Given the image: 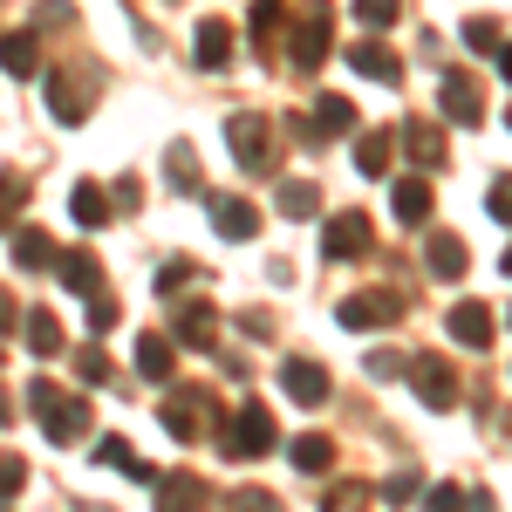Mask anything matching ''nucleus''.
Returning <instances> with one entry per match:
<instances>
[{
    "instance_id": "obj_1",
    "label": "nucleus",
    "mask_w": 512,
    "mask_h": 512,
    "mask_svg": "<svg viewBox=\"0 0 512 512\" xmlns=\"http://www.w3.org/2000/svg\"><path fill=\"white\" fill-rule=\"evenodd\" d=\"M28 403H35V417H41V431L55 437V444H76L82 431H89V403L69 390H55V383H35L28 390Z\"/></svg>"
},
{
    "instance_id": "obj_2",
    "label": "nucleus",
    "mask_w": 512,
    "mask_h": 512,
    "mask_svg": "<svg viewBox=\"0 0 512 512\" xmlns=\"http://www.w3.org/2000/svg\"><path fill=\"white\" fill-rule=\"evenodd\" d=\"M410 315V294H396V287H369V294H349L335 321L355 328V335H369V328H396V321Z\"/></svg>"
},
{
    "instance_id": "obj_3",
    "label": "nucleus",
    "mask_w": 512,
    "mask_h": 512,
    "mask_svg": "<svg viewBox=\"0 0 512 512\" xmlns=\"http://www.w3.org/2000/svg\"><path fill=\"white\" fill-rule=\"evenodd\" d=\"M328 35H335L328 0H308V14H301V21H294V35H287V55H294V69H301V76H315L321 62H328Z\"/></svg>"
},
{
    "instance_id": "obj_4",
    "label": "nucleus",
    "mask_w": 512,
    "mask_h": 512,
    "mask_svg": "<svg viewBox=\"0 0 512 512\" xmlns=\"http://www.w3.org/2000/svg\"><path fill=\"white\" fill-rule=\"evenodd\" d=\"M274 410L267 403H239L233 424H226V458H260V451H274Z\"/></svg>"
},
{
    "instance_id": "obj_5",
    "label": "nucleus",
    "mask_w": 512,
    "mask_h": 512,
    "mask_svg": "<svg viewBox=\"0 0 512 512\" xmlns=\"http://www.w3.org/2000/svg\"><path fill=\"white\" fill-rule=\"evenodd\" d=\"M158 417H164V431L178 437V444H198V437L212 431L219 410H212V396H205V390H171V403H164Z\"/></svg>"
},
{
    "instance_id": "obj_6",
    "label": "nucleus",
    "mask_w": 512,
    "mask_h": 512,
    "mask_svg": "<svg viewBox=\"0 0 512 512\" xmlns=\"http://www.w3.org/2000/svg\"><path fill=\"white\" fill-rule=\"evenodd\" d=\"M226 144H233L239 171H267V164H274V130H267V117H246V110H239V117L226 123Z\"/></svg>"
},
{
    "instance_id": "obj_7",
    "label": "nucleus",
    "mask_w": 512,
    "mask_h": 512,
    "mask_svg": "<svg viewBox=\"0 0 512 512\" xmlns=\"http://www.w3.org/2000/svg\"><path fill=\"white\" fill-rule=\"evenodd\" d=\"M321 246H328V260H362V253L376 246V226H369V212H362V205L335 212V219H328V233H321Z\"/></svg>"
},
{
    "instance_id": "obj_8",
    "label": "nucleus",
    "mask_w": 512,
    "mask_h": 512,
    "mask_svg": "<svg viewBox=\"0 0 512 512\" xmlns=\"http://www.w3.org/2000/svg\"><path fill=\"white\" fill-rule=\"evenodd\" d=\"M410 390H417V403H431V410H451L458 403V369L444 355H417L410 362Z\"/></svg>"
},
{
    "instance_id": "obj_9",
    "label": "nucleus",
    "mask_w": 512,
    "mask_h": 512,
    "mask_svg": "<svg viewBox=\"0 0 512 512\" xmlns=\"http://www.w3.org/2000/svg\"><path fill=\"white\" fill-rule=\"evenodd\" d=\"M437 103H444V117H451V123H465V130H472V123L485 117V89H478L472 76H444Z\"/></svg>"
},
{
    "instance_id": "obj_10",
    "label": "nucleus",
    "mask_w": 512,
    "mask_h": 512,
    "mask_svg": "<svg viewBox=\"0 0 512 512\" xmlns=\"http://www.w3.org/2000/svg\"><path fill=\"white\" fill-rule=\"evenodd\" d=\"M349 69L355 76H369V82H403V62H396V48H383L376 35H362L349 48Z\"/></svg>"
},
{
    "instance_id": "obj_11",
    "label": "nucleus",
    "mask_w": 512,
    "mask_h": 512,
    "mask_svg": "<svg viewBox=\"0 0 512 512\" xmlns=\"http://www.w3.org/2000/svg\"><path fill=\"white\" fill-rule=\"evenodd\" d=\"M280 390L294 396V403H328V369L321 362H280Z\"/></svg>"
},
{
    "instance_id": "obj_12",
    "label": "nucleus",
    "mask_w": 512,
    "mask_h": 512,
    "mask_svg": "<svg viewBox=\"0 0 512 512\" xmlns=\"http://www.w3.org/2000/svg\"><path fill=\"white\" fill-rule=\"evenodd\" d=\"M287 458H294V472L328 478V472H335V437H328V431H301L294 444H287Z\"/></svg>"
},
{
    "instance_id": "obj_13",
    "label": "nucleus",
    "mask_w": 512,
    "mask_h": 512,
    "mask_svg": "<svg viewBox=\"0 0 512 512\" xmlns=\"http://www.w3.org/2000/svg\"><path fill=\"white\" fill-rule=\"evenodd\" d=\"M212 226H219V239H253L260 233V205L253 198H212Z\"/></svg>"
},
{
    "instance_id": "obj_14",
    "label": "nucleus",
    "mask_w": 512,
    "mask_h": 512,
    "mask_svg": "<svg viewBox=\"0 0 512 512\" xmlns=\"http://www.w3.org/2000/svg\"><path fill=\"white\" fill-rule=\"evenodd\" d=\"M137 376H144V383H171V376H178V342H171V335H144V342H137Z\"/></svg>"
},
{
    "instance_id": "obj_15",
    "label": "nucleus",
    "mask_w": 512,
    "mask_h": 512,
    "mask_svg": "<svg viewBox=\"0 0 512 512\" xmlns=\"http://www.w3.org/2000/svg\"><path fill=\"white\" fill-rule=\"evenodd\" d=\"M41 96H48L55 123H82V117H89V89H82L76 76H48V82H41Z\"/></svg>"
},
{
    "instance_id": "obj_16",
    "label": "nucleus",
    "mask_w": 512,
    "mask_h": 512,
    "mask_svg": "<svg viewBox=\"0 0 512 512\" xmlns=\"http://www.w3.org/2000/svg\"><path fill=\"white\" fill-rule=\"evenodd\" d=\"M55 274H62V287H69V294H82V301L103 287V267H96V253H89V246L62 253V260H55Z\"/></svg>"
},
{
    "instance_id": "obj_17",
    "label": "nucleus",
    "mask_w": 512,
    "mask_h": 512,
    "mask_svg": "<svg viewBox=\"0 0 512 512\" xmlns=\"http://www.w3.org/2000/svg\"><path fill=\"white\" fill-rule=\"evenodd\" d=\"M55 260H62V253H55V239L41 233V226H21V233H14V267H28V274H48Z\"/></svg>"
},
{
    "instance_id": "obj_18",
    "label": "nucleus",
    "mask_w": 512,
    "mask_h": 512,
    "mask_svg": "<svg viewBox=\"0 0 512 512\" xmlns=\"http://www.w3.org/2000/svg\"><path fill=\"white\" fill-rule=\"evenodd\" d=\"M205 506V485L192 472H164L158 478V512H198Z\"/></svg>"
},
{
    "instance_id": "obj_19",
    "label": "nucleus",
    "mask_w": 512,
    "mask_h": 512,
    "mask_svg": "<svg viewBox=\"0 0 512 512\" xmlns=\"http://www.w3.org/2000/svg\"><path fill=\"white\" fill-rule=\"evenodd\" d=\"M444 328H451V342H465V349H485V342H492V315H485L478 301H458Z\"/></svg>"
},
{
    "instance_id": "obj_20",
    "label": "nucleus",
    "mask_w": 512,
    "mask_h": 512,
    "mask_svg": "<svg viewBox=\"0 0 512 512\" xmlns=\"http://www.w3.org/2000/svg\"><path fill=\"white\" fill-rule=\"evenodd\" d=\"M192 55H198V69H226V55H233V28H226V21H198Z\"/></svg>"
},
{
    "instance_id": "obj_21",
    "label": "nucleus",
    "mask_w": 512,
    "mask_h": 512,
    "mask_svg": "<svg viewBox=\"0 0 512 512\" xmlns=\"http://www.w3.org/2000/svg\"><path fill=\"white\" fill-rule=\"evenodd\" d=\"M424 267H431L437 280H458V274H465V267H472V253H465V239L437 233L431 246H424Z\"/></svg>"
},
{
    "instance_id": "obj_22",
    "label": "nucleus",
    "mask_w": 512,
    "mask_h": 512,
    "mask_svg": "<svg viewBox=\"0 0 512 512\" xmlns=\"http://www.w3.org/2000/svg\"><path fill=\"white\" fill-rule=\"evenodd\" d=\"M396 144L410 151V164H424V171H437V164H444V137H437L431 123H403V130H396Z\"/></svg>"
},
{
    "instance_id": "obj_23",
    "label": "nucleus",
    "mask_w": 512,
    "mask_h": 512,
    "mask_svg": "<svg viewBox=\"0 0 512 512\" xmlns=\"http://www.w3.org/2000/svg\"><path fill=\"white\" fill-rule=\"evenodd\" d=\"M390 158H396V137H390V130H362V144H355V171H362V178H383Z\"/></svg>"
},
{
    "instance_id": "obj_24",
    "label": "nucleus",
    "mask_w": 512,
    "mask_h": 512,
    "mask_svg": "<svg viewBox=\"0 0 512 512\" xmlns=\"http://www.w3.org/2000/svg\"><path fill=\"white\" fill-rule=\"evenodd\" d=\"M21 335H28V349H35V362H48V355H62V321L48 315V308H35V315H21Z\"/></svg>"
},
{
    "instance_id": "obj_25",
    "label": "nucleus",
    "mask_w": 512,
    "mask_h": 512,
    "mask_svg": "<svg viewBox=\"0 0 512 512\" xmlns=\"http://www.w3.org/2000/svg\"><path fill=\"white\" fill-rule=\"evenodd\" d=\"M96 458H103V465H117L123 478H137V485H158V472H151V465H144L123 437H103V444H96Z\"/></svg>"
},
{
    "instance_id": "obj_26",
    "label": "nucleus",
    "mask_w": 512,
    "mask_h": 512,
    "mask_svg": "<svg viewBox=\"0 0 512 512\" xmlns=\"http://www.w3.org/2000/svg\"><path fill=\"white\" fill-rule=\"evenodd\" d=\"M212 328H219V308H212V301H185V308H178V342H198V349H205Z\"/></svg>"
},
{
    "instance_id": "obj_27",
    "label": "nucleus",
    "mask_w": 512,
    "mask_h": 512,
    "mask_svg": "<svg viewBox=\"0 0 512 512\" xmlns=\"http://www.w3.org/2000/svg\"><path fill=\"white\" fill-rule=\"evenodd\" d=\"M431 185H424V178H403V185H396V219H403V226H424V219H431Z\"/></svg>"
},
{
    "instance_id": "obj_28",
    "label": "nucleus",
    "mask_w": 512,
    "mask_h": 512,
    "mask_svg": "<svg viewBox=\"0 0 512 512\" xmlns=\"http://www.w3.org/2000/svg\"><path fill=\"white\" fill-rule=\"evenodd\" d=\"M308 130H315V137H342V130H355V103L349 96H321Z\"/></svg>"
},
{
    "instance_id": "obj_29",
    "label": "nucleus",
    "mask_w": 512,
    "mask_h": 512,
    "mask_svg": "<svg viewBox=\"0 0 512 512\" xmlns=\"http://www.w3.org/2000/svg\"><path fill=\"white\" fill-rule=\"evenodd\" d=\"M69 212H76V226H103L110 219V192L103 185H76L69 192Z\"/></svg>"
},
{
    "instance_id": "obj_30",
    "label": "nucleus",
    "mask_w": 512,
    "mask_h": 512,
    "mask_svg": "<svg viewBox=\"0 0 512 512\" xmlns=\"http://www.w3.org/2000/svg\"><path fill=\"white\" fill-rule=\"evenodd\" d=\"M35 62H41L35 35H7L0 41V69H7V76H35Z\"/></svg>"
},
{
    "instance_id": "obj_31",
    "label": "nucleus",
    "mask_w": 512,
    "mask_h": 512,
    "mask_svg": "<svg viewBox=\"0 0 512 512\" xmlns=\"http://www.w3.org/2000/svg\"><path fill=\"white\" fill-rule=\"evenodd\" d=\"M280 212H287V219H315L321 192H315V185H301V178H287V185H280Z\"/></svg>"
},
{
    "instance_id": "obj_32",
    "label": "nucleus",
    "mask_w": 512,
    "mask_h": 512,
    "mask_svg": "<svg viewBox=\"0 0 512 512\" xmlns=\"http://www.w3.org/2000/svg\"><path fill=\"white\" fill-rule=\"evenodd\" d=\"M164 164H171V178H178V192H198V185H205V178H198V151L185 144V137H178V144L164 151Z\"/></svg>"
},
{
    "instance_id": "obj_33",
    "label": "nucleus",
    "mask_w": 512,
    "mask_h": 512,
    "mask_svg": "<svg viewBox=\"0 0 512 512\" xmlns=\"http://www.w3.org/2000/svg\"><path fill=\"white\" fill-rule=\"evenodd\" d=\"M396 14H403V0H355V21H362L369 35H383V28H396Z\"/></svg>"
},
{
    "instance_id": "obj_34",
    "label": "nucleus",
    "mask_w": 512,
    "mask_h": 512,
    "mask_svg": "<svg viewBox=\"0 0 512 512\" xmlns=\"http://www.w3.org/2000/svg\"><path fill=\"white\" fill-rule=\"evenodd\" d=\"M465 48H472V55H499V48H506V35H499V21H465Z\"/></svg>"
},
{
    "instance_id": "obj_35",
    "label": "nucleus",
    "mask_w": 512,
    "mask_h": 512,
    "mask_svg": "<svg viewBox=\"0 0 512 512\" xmlns=\"http://www.w3.org/2000/svg\"><path fill=\"white\" fill-rule=\"evenodd\" d=\"M28 192H35V185H21V178H0V226H14V219H21Z\"/></svg>"
},
{
    "instance_id": "obj_36",
    "label": "nucleus",
    "mask_w": 512,
    "mask_h": 512,
    "mask_svg": "<svg viewBox=\"0 0 512 512\" xmlns=\"http://www.w3.org/2000/svg\"><path fill=\"white\" fill-rule=\"evenodd\" d=\"M226 512H280L274 492H260V485H239L233 499H226Z\"/></svg>"
},
{
    "instance_id": "obj_37",
    "label": "nucleus",
    "mask_w": 512,
    "mask_h": 512,
    "mask_svg": "<svg viewBox=\"0 0 512 512\" xmlns=\"http://www.w3.org/2000/svg\"><path fill=\"white\" fill-rule=\"evenodd\" d=\"M28 485V458H14V451H0V499H14Z\"/></svg>"
},
{
    "instance_id": "obj_38",
    "label": "nucleus",
    "mask_w": 512,
    "mask_h": 512,
    "mask_svg": "<svg viewBox=\"0 0 512 512\" xmlns=\"http://www.w3.org/2000/svg\"><path fill=\"white\" fill-rule=\"evenodd\" d=\"M76 376L96 390V383H110V362H103V349H76Z\"/></svg>"
},
{
    "instance_id": "obj_39",
    "label": "nucleus",
    "mask_w": 512,
    "mask_h": 512,
    "mask_svg": "<svg viewBox=\"0 0 512 512\" xmlns=\"http://www.w3.org/2000/svg\"><path fill=\"white\" fill-rule=\"evenodd\" d=\"M424 512H465V492L458 485H431L424 492Z\"/></svg>"
},
{
    "instance_id": "obj_40",
    "label": "nucleus",
    "mask_w": 512,
    "mask_h": 512,
    "mask_svg": "<svg viewBox=\"0 0 512 512\" xmlns=\"http://www.w3.org/2000/svg\"><path fill=\"white\" fill-rule=\"evenodd\" d=\"M485 205H492V219H499V226H512V178H492Z\"/></svg>"
},
{
    "instance_id": "obj_41",
    "label": "nucleus",
    "mask_w": 512,
    "mask_h": 512,
    "mask_svg": "<svg viewBox=\"0 0 512 512\" xmlns=\"http://www.w3.org/2000/svg\"><path fill=\"white\" fill-rule=\"evenodd\" d=\"M82 308H89V328H96V335H110V328H117V301H103V294H89Z\"/></svg>"
},
{
    "instance_id": "obj_42",
    "label": "nucleus",
    "mask_w": 512,
    "mask_h": 512,
    "mask_svg": "<svg viewBox=\"0 0 512 512\" xmlns=\"http://www.w3.org/2000/svg\"><path fill=\"white\" fill-rule=\"evenodd\" d=\"M355 506H369V485H335L328 492V512H355Z\"/></svg>"
},
{
    "instance_id": "obj_43",
    "label": "nucleus",
    "mask_w": 512,
    "mask_h": 512,
    "mask_svg": "<svg viewBox=\"0 0 512 512\" xmlns=\"http://www.w3.org/2000/svg\"><path fill=\"white\" fill-rule=\"evenodd\" d=\"M280 28V0H260V7H253V41H267Z\"/></svg>"
},
{
    "instance_id": "obj_44",
    "label": "nucleus",
    "mask_w": 512,
    "mask_h": 512,
    "mask_svg": "<svg viewBox=\"0 0 512 512\" xmlns=\"http://www.w3.org/2000/svg\"><path fill=\"white\" fill-rule=\"evenodd\" d=\"M383 499H390V506H410V499H417V472H396L390 485H383Z\"/></svg>"
},
{
    "instance_id": "obj_45",
    "label": "nucleus",
    "mask_w": 512,
    "mask_h": 512,
    "mask_svg": "<svg viewBox=\"0 0 512 512\" xmlns=\"http://www.w3.org/2000/svg\"><path fill=\"white\" fill-rule=\"evenodd\" d=\"M369 376H403V355H390V349H376V355H369Z\"/></svg>"
},
{
    "instance_id": "obj_46",
    "label": "nucleus",
    "mask_w": 512,
    "mask_h": 512,
    "mask_svg": "<svg viewBox=\"0 0 512 512\" xmlns=\"http://www.w3.org/2000/svg\"><path fill=\"white\" fill-rule=\"evenodd\" d=\"M185 280H192V267H185V260H171V267H164V274H158V287H164V294H171V287H185Z\"/></svg>"
},
{
    "instance_id": "obj_47",
    "label": "nucleus",
    "mask_w": 512,
    "mask_h": 512,
    "mask_svg": "<svg viewBox=\"0 0 512 512\" xmlns=\"http://www.w3.org/2000/svg\"><path fill=\"white\" fill-rule=\"evenodd\" d=\"M465 512H499V499H492V492H472V499H465Z\"/></svg>"
},
{
    "instance_id": "obj_48",
    "label": "nucleus",
    "mask_w": 512,
    "mask_h": 512,
    "mask_svg": "<svg viewBox=\"0 0 512 512\" xmlns=\"http://www.w3.org/2000/svg\"><path fill=\"white\" fill-rule=\"evenodd\" d=\"M14 321H21V315H14V294L0 287V328H14Z\"/></svg>"
},
{
    "instance_id": "obj_49",
    "label": "nucleus",
    "mask_w": 512,
    "mask_h": 512,
    "mask_svg": "<svg viewBox=\"0 0 512 512\" xmlns=\"http://www.w3.org/2000/svg\"><path fill=\"white\" fill-rule=\"evenodd\" d=\"M7 424H14V396L0 390V431H7Z\"/></svg>"
},
{
    "instance_id": "obj_50",
    "label": "nucleus",
    "mask_w": 512,
    "mask_h": 512,
    "mask_svg": "<svg viewBox=\"0 0 512 512\" xmlns=\"http://www.w3.org/2000/svg\"><path fill=\"white\" fill-rule=\"evenodd\" d=\"M499 76L512 82V41H506V48H499Z\"/></svg>"
},
{
    "instance_id": "obj_51",
    "label": "nucleus",
    "mask_w": 512,
    "mask_h": 512,
    "mask_svg": "<svg viewBox=\"0 0 512 512\" xmlns=\"http://www.w3.org/2000/svg\"><path fill=\"white\" fill-rule=\"evenodd\" d=\"M506 274H512V246H506Z\"/></svg>"
},
{
    "instance_id": "obj_52",
    "label": "nucleus",
    "mask_w": 512,
    "mask_h": 512,
    "mask_svg": "<svg viewBox=\"0 0 512 512\" xmlns=\"http://www.w3.org/2000/svg\"><path fill=\"white\" fill-rule=\"evenodd\" d=\"M506 130H512V110H506Z\"/></svg>"
}]
</instances>
